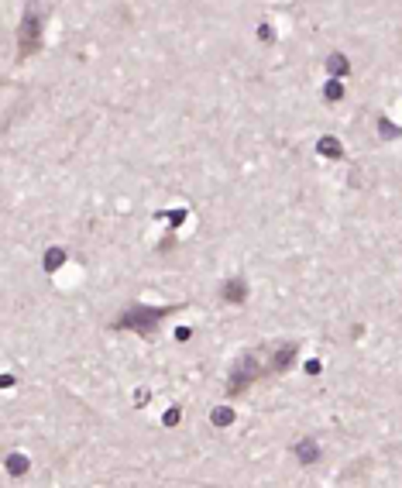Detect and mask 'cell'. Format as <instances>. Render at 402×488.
<instances>
[{
    "label": "cell",
    "mask_w": 402,
    "mask_h": 488,
    "mask_svg": "<svg viewBox=\"0 0 402 488\" xmlns=\"http://www.w3.org/2000/svg\"><path fill=\"white\" fill-rule=\"evenodd\" d=\"M255 378H258V365H255V358L248 354V358L238 365V371L231 375V385H227V392H231V395H241V389H248Z\"/></svg>",
    "instance_id": "obj_1"
},
{
    "label": "cell",
    "mask_w": 402,
    "mask_h": 488,
    "mask_svg": "<svg viewBox=\"0 0 402 488\" xmlns=\"http://www.w3.org/2000/svg\"><path fill=\"white\" fill-rule=\"evenodd\" d=\"M168 310H134V313H127V317H121V327H138V330H151L155 327V320H162Z\"/></svg>",
    "instance_id": "obj_2"
},
{
    "label": "cell",
    "mask_w": 402,
    "mask_h": 488,
    "mask_svg": "<svg viewBox=\"0 0 402 488\" xmlns=\"http://www.w3.org/2000/svg\"><path fill=\"white\" fill-rule=\"evenodd\" d=\"M38 28H42V21L35 14H28L21 25V56H32L38 49Z\"/></svg>",
    "instance_id": "obj_3"
},
{
    "label": "cell",
    "mask_w": 402,
    "mask_h": 488,
    "mask_svg": "<svg viewBox=\"0 0 402 488\" xmlns=\"http://www.w3.org/2000/svg\"><path fill=\"white\" fill-rule=\"evenodd\" d=\"M296 351H299L296 344H282V347H279V354H275V358L268 361V371H286V368L292 365V358H296Z\"/></svg>",
    "instance_id": "obj_4"
},
{
    "label": "cell",
    "mask_w": 402,
    "mask_h": 488,
    "mask_svg": "<svg viewBox=\"0 0 402 488\" xmlns=\"http://www.w3.org/2000/svg\"><path fill=\"white\" fill-rule=\"evenodd\" d=\"M244 293H248V289H244V282H241V279H231V282H227V300H231V303H241V300H244Z\"/></svg>",
    "instance_id": "obj_5"
},
{
    "label": "cell",
    "mask_w": 402,
    "mask_h": 488,
    "mask_svg": "<svg viewBox=\"0 0 402 488\" xmlns=\"http://www.w3.org/2000/svg\"><path fill=\"white\" fill-rule=\"evenodd\" d=\"M320 151H334V155H337L340 148H337V141H320Z\"/></svg>",
    "instance_id": "obj_6"
}]
</instances>
